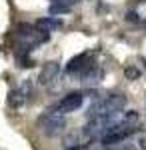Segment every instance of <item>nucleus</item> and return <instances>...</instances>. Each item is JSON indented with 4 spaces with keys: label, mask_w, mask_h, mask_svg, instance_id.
Masks as SVG:
<instances>
[{
    "label": "nucleus",
    "mask_w": 146,
    "mask_h": 150,
    "mask_svg": "<svg viewBox=\"0 0 146 150\" xmlns=\"http://www.w3.org/2000/svg\"><path fill=\"white\" fill-rule=\"evenodd\" d=\"M36 126L40 128V132L44 136H58L66 128V118L58 110H46V112H42V114L38 116Z\"/></svg>",
    "instance_id": "f257e3e1"
},
{
    "label": "nucleus",
    "mask_w": 146,
    "mask_h": 150,
    "mask_svg": "<svg viewBox=\"0 0 146 150\" xmlns=\"http://www.w3.org/2000/svg\"><path fill=\"white\" fill-rule=\"evenodd\" d=\"M140 130V126L138 124H132V126L128 128H122V130H114V132H108V134H104L100 138L102 146L104 148H114V146H118V144H122L124 140H128L132 134H136Z\"/></svg>",
    "instance_id": "f03ea898"
},
{
    "label": "nucleus",
    "mask_w": 146,
    "mask_h": 150,
    "mask_svg": "<svg viewBox=\"0 0 146 150\" xmlns=\"http://www.w3.org/2000/svg\"><path fill=\"white\" fill-rule=\"evenodd\" d=\"M84 104V92H68L66 96H62V100L56 104V110L62 112V114H70V112H76L78 108H82Z\"/></svg>",
    "instance_id": "7ed1b4c3"
},
{
    "label": "nucleus",
    "mask_w": 146,
    "mask_h": 150,
    "mask_svg": "<svg viewBox=\"0 0 146 150\" xmlns=\"http://www.w3.org/2000/svg\"><path fill=\"white\" fill-rule=\"evenodd\" d=\"M58 74H60V62H56V60L46 62L44 66L40 68L38 84H42V86H50V84H54V80L58 78Z\"/></svg>",
    "instance_id": "20e7f679"
},
{
    "label": "nucleus",
    "mask_w": 146,
    "mask_h": 150,
    "mask_svg": "<svg viewBox=\"0 0 146 150\" xmlns=\"http://www.w3.org/2000/svg\"><path fill=\"white\" fill-rule=\"evenodd\" d=\"M78 74H80V78H82V82H94V80H98V78H102L104 72H102V68L96 62H88Z\"/></svg>",
    "instance_id": "39448f33"
},
{
    "label": "nucleus",
    "mask_w": 146,
    "mask_h": 150,
    "mask_svg": "<svg viewBox=\"0 0 146 150\" xmlns=\"http://www.w3.org/2000/svg\"><path fill=\"white\" fill-rule=\"evenodd\" d=\"M88 62H90V52H80L78 56L70 58V62L66 64V72L68 74H76V72H80Z\"/></svg>",
    "instance_id": "423d86ee"
},
{
    "label": "nucleus",
    "mask_w": 146,
    "mask_h": 150,
    "mask_svg": "<svg viewBox=\"0 0 146 150\" xmlns=\"http://www.w3.org/2000/svg\"><path fill=\"white\" fill-rule=\"evenodd\" d=\"M26 100H28V98H26V94L22 92V88H12L10 92H8V106L14 108V110H20Z\"/></svg>",
    "instance_id": "0eeeda50"
},
{
    "label": "nucleus",
    "mask_w": 146,
    "mask_h": 150,
    "mask_svg": "<svg viewBox=\"0 0 146 150\" xmlns=\"http://www.w3.org/2000/svg\"><path fill=\"white\" fill-rule=\"evenodd\" d=\"M76 0H64V2H54V4H50V16H58V14H66V12L72 10V4H74Z\"/></svg>",
    "instance_id": "6e6552de"
},
{
    "label": "nucleus",
    "mask_w": 146,
    "mask_h": 150,
    "mask_svg": "<svg viewBox=\"0 0 146 150\" xmlns=\"http://www.w3.org/2000/svg\"><path fill=\"white\" fill-rule=\"evenodd\" d=\"M36 24H38V26H42L46 32H48V30H54V28H62V20L56 18V16H46V18H40Z\"/></svg>",
    "instance_id": "1a4fd4ad"
},
{
    "label": "nucleus",
    "mask_w": 146,
    "mask_h": 150,
    "mask_svg": "<svg viewBox=\"0 0 146 150\" xmlns=\"http://www.w3.org/2000/svg\"><path fill=\"white\" fill-rule=\"evenodd\" d=\"M124 76H126V80H138L142 76V72L136 68V66H126L124 68Z\"/></svg>",
    "instance_id": "9d476101"
},
{
    "label": "nucleus",
    "mask_w": 146,
    "mask_h": 150,
    "mask_svg": "<svg viewBox=\"0 0 146 150\" xmlns=\"http://www.w3.org/2000/svg\"><path fill=\"white\" fill-rule=\"evenodd\" d=\"M122 120L126 124H136V122H138V112H136V110H128V112L122 116Z\"/></svg>",
    "instance_id": "9b49d317"
},
{
    "label": "nucleus",
    "mask_w": 146,
    "mask_h": 150,
    "mask_svg": "<svg viewBox=\"0 0 146 150\" xmlns=\"http://www.w3.org/2000/svg\"><path fill=\"white\" fill-rule=\"evenodd\" d=\"M126 20H130V22H138V14H136V12H128V14H126Z\"/></svg>",
    "instance_id": "f8f14e48"
},
{
    "label": "nucleus",
    "mask_w": 146,
    "mask_h": 150,
    "mask_svg": "<svg viewBox=\"0 0 146 150\" xmlns=\"http://www.w3.org/2000/svg\"><path fill=\"white\" fill-rule=\"evenodd\" d=\"M138 144H140V150H146V136L138 140Z\"/></svg>",
    "instance_id": "ddd939ff"
},
{
    "label": "nucleus",
    "mask_w": 146,
    "mask_h": 150,
    "mask_svg": "<svg viewBox=\"0 0 146 150\" xmlns=\"http://www.w3.org/2000/svg\"><path fill=\"white\" fill-rule=\"evenodd\" d=\"M66 150H82V146H78V144H76V146H70V148H66Z\"/></svg>",
    "instance_id": "4468645a"
},
{
    "label": "nucleus",
    "mask_w": 146,
    "mask_h": 150,
    "mask_svg": "<svg viewBox=\"0 0 146 150\" xmlns=\"http://www.w3.org/2000/svg\"><path fill=\"white\" fill-rule=\"evenodd\" d=\"M138 2H140V4H146V0H138Z\"/></svg>",
    "instance_id": "2eb2a0df"
},
{
    "label": "nucleus",
    "mask_w": 146,
    "mask_h": 150,
    "mask_svg": "<svg viewBox=\"0 0 146 150\" xmlns=\"http://www.w3.org/2000/svg\"><path fill=\"white\" fill-rule=\"evenodd\" d=\"M54 2H64V0H54Z\"/></svg>",
    "instance_id": "dca6fc26"
}]
</instances>
